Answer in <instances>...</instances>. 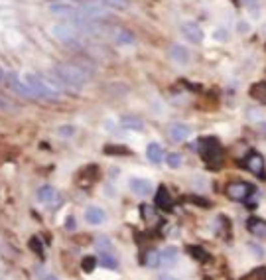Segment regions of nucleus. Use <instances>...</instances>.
<instances>
[{"instance_id":"nucleus-1","label":"nucleus","mask_w":266,"mask_h":280,"mask_svg":"<svg viewBox=\"0 0 266 280\" xmlns=\"http://www.w3.org/2000/svg\"><path fill=\"white\" fill-rule=\"evenodd\" d=\"M93 77V67L87 63H55L51 67V81L63 91V89H81L85 87Z\"/></svg>"},{"instance_id":"nucleus-2","label":"nucleus","mask_w":266,"mask_h":280,"mask_svg":"<svg viewBox=\"0 0 266 280\" xmlns=\"http://www.w3.org/2000/svg\"><path fill=\"white\" fill-rule=\"evenodd\" d=\"M24 81L38 97V101H59L61 99V89L49 77H42L38 73H26Z\"/></svg>"},{"instance_id":"nucleus-3","label":"nucleus","mask_w":266,"mask_h":280,"mask_svg":"<svg viewBox=\"0 0 266 280\" xmlns=\"http://www.w3.org/2000/svg\"><path fill=\"white\" fill-rule=\"evenodd\" d=\"M49 30H51V36H53L59 44H63V46H75V44H79V40H81L79 28H77L75 24L65 22V20L53 24Z\"/></svg>"},{"instance_id":"nucleus-4","label":"nucleus","mask_w":266,"mask_h":280,"mask_svg":"<svg viewBox=\"0 0 266 280\" xmlns=\"http://www.w3.org/2000/svg\"><path fill=\"white\" fill-rule=\"evenodd\" d=\"M200 152L207 166L217 168L223 162V146L215 136H205L200 140Z\"/></svg>"},{"instance_id":"nucleus-5","label":"nucleus","mask_w":266,"mask_h":280,"mask_svg":"<svg viewBox=\"0 0 266 280\" xmlns=\"http://www.w3.org/2000/svg\"><path fill=\"white\" fill-rule=\"evenodd\" d=\"M47 10H49L51 16L61 18V20H65V22H71V20L77 16L79 6H75V4H71V2H67V0H57V2H49Z\"/></svg>"},{"instance_id":"nucleus-6","label":"nucleus","mask_w":266,"mask_h":280,"mask_svg":"<svg viewBox=\"0 0 266 280\" xmlns=\"http://www.w3.org/2000/svg\"><path fill=\"white\" fill-rule=\"evenodd\" d=\"M6 83H8L16 93L20 95V97H24V99H28V101H38V97L34 95V91L28 87V83H26L24 79H20V75H18L16 71H8V73H6Z\"/></svg>"},{"instance_id":"nucleus-7","label":"nucleus","mask_w":266,"mask_h":280,"mask_svg":"<svg viewBox=\"0 0 266 280\" xmlns=\"http://www.w3.org/2000/svg\"><path fill=\"white\" fill-rule=\"evenodd\" d=\"M225 193L231 199H235V201H244L252 193V186L246 184V182H231L229 186L225 187Z\"/></svg>"},{"instance_id":"nucleus-8","label":"nucleus","mask_w":266,"mask_h":280,"mask_svg":"<svg viewBox=\"0 0 266 280\" xmlns=\"http://www.w3.org/2000/svg\"><path fill=\"white\" fill-rule=\"evenodd\" d=\"M243 166L248 170V172H252L254 176L266 178L264 176V158H262V154H258V152H248V156L243 160Z\"/></svg>"},{"instance_id":"nucleus-9","label":"nucleus","mask_w":266,"mask_h":280,"mask_svg":"<svg viewBox=\"0 0 266 280\" xmlns=\"http://www.w3.org/2000/svg\"><path fill=\"white\" fill-rule=\"evenodd\" d=\"M181 34L187 42L191 44H201L203 42V30L195 22H183L181 24Z\"/></svg>"},{"instance_id":"nucleus-10","label":"nucleus","mask_w":266,"mask_h":280,"mask_svg":"<svg viewBox=\"0 0 266 280\" xmlns=\"http://www.w3.org/2000/svg\"><path fill=\"white\" fill-rule=\"evenodd\" d=\"M168 57L172 61L179 63V65H185L189 61V49L185 46H181V44H172L170 49H168Z\"/></svg>"},{"instance_id":"nucleus-11","label":"nucleus","mask_w":266,"mask_h":280,"mask_svg":"<svg viewBox=\"0 0 266 280\" xmlns=\"http://www.w3.org/2000/svg\"><path fill=\"white\" fill-rule=\"evenodd\" d=\"M111 36H112V42H114L116 46H124V47L134 46V42H136L134 34L130 30H126V28H116Z\"/></svg>"},{"instance_id":"nucleus-12","label":"nucleus","mask_w":266,"mask_h":280,"mask_svg":"<svg viewBox=\"0 0 266 280\" xmlns=\"http://www.w3.org/2000/svg\"><path fill=\"white\" fill-rule=\"evenodd\" d=\"M128 186H130V189H132L136 195H140V197H146V195L152 193V182H150V180H144V178H130Z\"/></svg>"},{"instance_id":"nucleus-13","label":"nucleus","mask_w":266,"mask_h":280,"mask_svg":"<svg viewBox=\"0 0 266 280\" xmlns=\"http://www.w3.org/2000/svg\"><path fill=\"white\" fill-rule=\"evenodd\" d=\"M191 134V128L187 126V124H183V122H176V124H172L170 126V130H168V136L172 142H183V140L187 138Z\"/></svg>"},{"instance_id":"nucleus-14","label":"nucleus","mask_w":266,"mask_h":280,"mask_svg":"<svg viewBox=\"0 0 266 280\" xmlns=\"http://www.w3.org/2000/svg\"><path fill=\"white\" fill-rule=\"evenodd\" d=\"M107 219V213L103 211V207H97V205H91L85 209V221L89 225H103Z\"/></svg>"},{"instance_id":"nucleus-15","label":"nucleus","mask_w":266,"mask_h":280,"mask_svg":"<svg viewBox=\"0 0 266 280\" xmlns=\"http://www.w3.org/2000/svg\"><path fill=\"white\" fill-rule=\"evenodd\" d=\"M177 260V251L174 247H168L164 251L158 253V260H156V266H164V268H170L174 262Z\"/></svg>"},{"instance_id":"nucleus-16","label":"nucleus","mask_w":266,"mask_h":280,"mask_svg":"<svg viewBox=\"0 0 266 280\" xmlns=\"http://www.w3.org/2000/svg\"><path fill=\"white\" fill-rule=\"evenodd\" d=\"M246 229L250 231V235H254V237L266 239V221L260 219V217H250L246 221Z\"/></svg>"},{"instance_id":"nucleus-17","label":"nucleus","mask_w":266,"mask_h":280,"mask_svg":"<svg viewBox=\"0 0 266 280\" xmlns=\"http://www.w3.org/2000/svg\"><path fill=\"white\" fill-rule=\"evenodd\" d=\"M38 199L42 201V203H57L59 201V195H57V191H55V187L53 186H42L38 189Z\"/></svg>"},{"instance_id":"nucleus-18","label":"nucleus","mask_w":266,"mask_h":280,"mask_svg":"<svg viewBox=\"0 0 266 280\" xmlns=\"http://www.w3.org/2000/svg\"><path fill=\"white\" fill-rule=\"evenodd\" d=\"M156 203H158V207H162V209L166 211H172V197H170V193H168V189H166V186H160V189L156 191Z\"/></svg>"},{"instance_id":"nucleus-19","label":"nucleus","mask_w":266,"mask_h":280,"mask_svg":"<svg viewBox=\"0 0 266 280\" xmlns=\"http://www.w3.org/2000/svg\"><path fill=\"white\" fill-rule=\"evenodd\" d=\"M146 156H148V160L152 164H160L166 156H164V150H162V146L158 144V142H150L148 146H146Z\"/></svg>"},{"instance_id":"nucleus-20","label":"nucleus","mask_w":266,"mask_h":280,"mask_svg":"<svg viewBox=\"0 0 266 280\" xmlns=\"http://www.w3.org/2000/svg\"><path fill=\"white\" fill-rule=\"evenodd\" d=\"M97 258H99V262H101L105 268H111V270L118 268V260H116V257L112 255L111 251H99Z\"/></svg>"},{"instance_id":"nucleus-21","label":"nucleus","mask_w":266,"mask_h":280,"mask_svg":"<svg viewBox=\"0 0 266 280\" xmlns=\"http://www.w3.org/2000/svg\"><path fill=\"white\" fill-rule=\"evenodd\" d=\"M250 97L258 103L266 105V81H260V83H254L250 87Z\"/></svg>"},{"instance_id":"nucleus-22","label":"nucleus","mask_w":266,"mask_h":280,"mask_svg":"<svg viewBox=\"0 0 266 280\" xmlns=\"http://www.w3.org/2000/svg\"><path fill=\"white\" fill-rule=\"evenodd\" d=\"M122 126L128 128V130H136V132H142L144 130V122L138 117H122Z\"/></svg>"},{"instance_id":"nucleus-23","label":"nucleus","mask_w":266,"mask_h":280,"mask_svg":"<svg viewBox=\"0 0 266 280\" xmlns=\"http://www.w3.org/2000/svg\"><path fill=\"white\" fill-rule=\"evenodd\" d=\"M101 4H105L109 10H128L130 0H99Z\"/></svg>"},{"instance_id":"nucleus-24","label":"nucleus","mask_w":266,"mask_h":280,"mask_svg":"<svg viewBox=\"0 0 266 280\" xmlns=\"http://www.w3.org/2000/svg\"><path fill=\"white\" fill-rule=\"evenodd\" d=\"M187 255H189V257H193L195 260H200V262H205V260L209 258L207 251H205V249H201V247H197V245H189V247H187Z\"/></svg>"},{"instance_id":"nucleus-25","label":"nucleus","mask_w":266,"mask_h":280,"mask_svg":"<svg viewBox=\"0 0 266 280\" xmlns=\"http://www.w3.org/2000/svg\"><path fill=\"white\" fill-rule=\"evenodd\" d=\"M166 164L172 168V170H176L181 166V154H177V152H170L168 156H166Z\"/></svg>"},{"instance_id":"nucleus-26","label":"nucleus","mask_w":266,"mask_h":280,"mask_svg":"<svg viewBox=\"0 0 266 280\" xmlns=\"http://www.w3.org/2000/svg\"><path fill=\"white\" fill-rule=\"evenodd\" d=\"M105 152L107 154H122V156H126V154H130V148H126V146H107L105 148Z\"/></svg>"},{"instance_id":"nucleus-27","label":"nucleus","mask_w":266,"mask_h":280,"mask_svg":"<svg viewBox=\"0 0 266 280\" xmlns=\"http://www.w3.org/2000/svg\"><path fill=\"white\" fill-rule=\"evenodd\" d=\"M244 280H266V268L264 266H260V268H256L254 272H250L248 276Z\"/></svg>"},{"instance_id":"nucleus-28","label":"nucleus","mask_w":266,"mask_h":280,"mask_svg":"<svg viewBox=\"0 0 266 280\" xmlns=\"http://www.w3.org/2000/svg\"><path fill=\"white\" fill-rule=\"evenodd\" d=\"M246 249H248V251H250V253H252V255H254V257H256V258H262V257H264V249H262L260 245H254V243H248V245H246Z\"/></svg>"},{"instance_id":"nucleus-29","label":"nucleus","mask_w":266,"mask_h":280,"mask_svg":"<svg viewBox=\"0 0 266 280\" xmlns=\"http://www.w3.org/2000/svg\"><path fill=\"white\" fill-rule=\"evenodd\" d=\"M97 251H111V241L107 237H99L97 239Z\"/></svg>"},{"instance_id":"nucleus-30","label":"nucleus","mask_w":266,"mask_h":280,"mask_svg":"<svg viewBox=\"0 0 266 280\" xmlns=\"http://www.w3.org/2000/svg\"><path fill=\"white\" fill-rule=\"evenodd\" d=\"M30 249H34L40 257H44V247H42V243H40V239H38V237L30 239Z\"/></svg>"},{"instance_id":"nucleus-31","label":"nucleus","mask_w":266,"mask_h":280,"mask_svg":"<svg viewBox=\"0 0 266 280\" xmlns=\"http://www.w3.org/2000/svg\"><path fill=\"white\" fill-rule=\"evenodd\" d=\"M95 266H97V257H85L83 258V270H85V272H91Z\"/></svg>"},{"instance_id":"nucleus-32","label":"nucleus","mask_w":266,"mask_h":280,"mask_svg":"<svg viewBox=\"0 0 266 280\" xmlns=\"http://www.w3.org/2000/svg\"><path fill=\"white\" fill-rule=\"evenodd\" d=\"M213 36H215V40H219V42H227V40H229V32H227L225 28H217Z\"/></svg>"},{"instance_id":"nucleus-33","label":"nucleus","mask_w":266,"mask_h":280,"mask_svg":"<svg viewBox=\"0 0 266 280\" xmlns=\"http://www.w3.org/2000/svg\"><path fill=\"white\" fill-rule=\"evenodd\" d=\"M0 109H16V107H14V103H12V101H8L6 97H2V95H0Z\"/></svg>"},{"instance_id":"nucleus-34","label":"nucleus","mask_w":266,"mask_h":280,"mask_svg":"<svg viewBox=\"0 0 266 280\" xmlns=\"http://www.w3.org/2000/svg\"><path fill=\"white\" fill-rule=\"evenodd\" d=\"M38 274H40V278L42 280H59L55 274H51V272H45V270H38Z\"/></svg>"},{"instance_id":"nucleus-35","label":"nucleus","mask_w":266,"mask_h":280,"mask_svg":"<svg viewBox=\"0 0 266 280\" xmlns=\"http://www.w3.org/2000/svg\"><path fill=\"white\" fill-rule=\"evenodd\" d=\"M73 132H75V128H71V126H61V128H59V134H61V136H71Z\"/></svg>"},{"instance_id":"nucleus-36","label":"nucleus","mask_w":266,"mask_h":280,"mask_svg":"<svg viewBox=\"0 0 266 280\" xmlns=\"http://www.w3.org/2000/svg\"><path fill=\"white\" fill-rule=\"evenodd\" d=\"M256 128H258V132H260V134H264L266 136V122H260Z\"/></svg>"},{"instance_id":"nucleus-37","label":"nucleus","mask_w":266,"mask_h":280,"mask_svg":"<svg viewBox=\"0 0 266 280\" xmlns=\"http://www.w3.org/2000/svg\"><path fill=\"white\" fill-rule=\"evenodd\" d=\"M67 2H71V4H75V6H83L89 0H67Z\"/></svg>"},{"instance_id":"nucleus-38","label":"nucleus","mask_w":266,"mask_h":280,"mask_svg":"<svg viewBox=\"0 0 266 280\" xmlns=\"http://www.w3.org/2000/svg\"><path fill=\"white\" fill-rule=\"evenodd\" d=\"M158 280H176V278H174V276H170V274H162Z\"/></svg>"},{"instance_id":"nucleus-39","label":"nucleus","mask_w":266,"mask_h":280,"mask_svg":"<svg viewBox=\"0 0 266 280\" xmlns=\"http://www.w3.org/2000/svg\"><path fill=\"white\" fill-rule=\"evenodd\" d=\"M2 81H6V71L0 69V83H2Z\"/></svg>"},{"instance_id":"nucleus-40","label":"nucleus","mask_w":266,"mask_h":280,"mask_svg":"<svg viewBox=\"0 0 266 280\" xmlns=\"http://www.w3.org/2000/svg\"><path fill=\"white\" fill-rule=\"evenodd\" d=\"M241 32H243V34H246V32H248V26H246V24H241Z\"/></svg>"}]
</instances>
